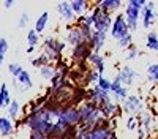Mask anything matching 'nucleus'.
<instances>
[{"instance_id":"nucleus-10","label":"nucleus","mask_w":158,"mask_h":139,"mask_svg":"<svg viewBox=\"0 0 158 139\" xmlns=\"http://www.w3.org/2000/svg\"><path fill=\"white\" fill-rule=\"evenodd\" d=\"M141 18H142V27L144 29H150L152 25L158 19V13L155 11V2H147L144 10L141 11Z\"/></svg>"},{"instance_id":"nucleus-34","label":"nucleus","mask_w":158,"mask_h":139,"mask_svg":"<svg viewBox=\"0 0 158 139\" xmlns=\"http://www.w3.org/2000/svg\"><path fill=\"white\" fill-rule=\"evenodd\" d=\"M15 5H16V2H15V0H5V2H3V8H6V10L13 8Z\"/></svg>"},{"instance_id":"nucleus-21","label":"nucleus","mask_w":158,"mask_h":139,"mask_svg":"<svg viewBox=\"0 0 158 139\" xmlns=\"http://www.w3.org/2000/svg\"><path fill=\"white\" fill-rule=\"evenodd\" d=\"M146 47L152 52H158V35L155 32H150L146 36Z\"/></svg>"},{"instance_id":"nucleus-36","label":"nucleus","mask_w":158,"mask_h":139,"mask_svg":"<svg viewBox=\"0 0 158 139\" xmlns=\"http://www.w3.org/2000/svg\"><path fill=\"white\" fill-rule=\"evenodd\" d=\"M3 62H5V55H3V54H0V67L3 65Z\"/></svg>"},{"instance_id":"nucleus-28","label":"nucleus","mask_w":158,"mask_h":139,"mask_svg":"<svg viewBox=\"0 0 158 139\" xmlns=\"http://www.w3.org/2000/svg\"><path fill=\"white\" fill-rule=\"evenodd\" d=\"M138 128H139L138 117H136V116H130V117H127V120H125V130L131 133V131H138Z\"/></svg>"},{"instance_id":"nucleus-11","label":"nucleus","mask_w":158,"mask_h":139,"mask_svg":"<svg viewBox=\"0 0 158 139\" xmlns=\"http://www.w3.org/2000/svg\"><path fill=\"white\" fill-rule=\"evenodd\" d=\"M117 76H118V79H120V82H122L125 87H131V85L135 84L136 79H139V73H138L136 70H133L130 65L120 67Z\"/></svg>"},{"instance_id":"nucleus-22","label":"nucleus","mask_w":158,"mask_h":139,"mask_svg":"<svg viewBox=\"0 0 158 139\" xmlns=\"http://www.w3.org/2000/svg\"><path fill=\"white\" fill-rule=\"evenodd\" d=\"M25 41H27V46H38L40 41H41V35H38L33 29H29L27 33H25Z\"/></svg>"},{"instance_id":"nucleus-4","label":"nucleus","mask_w":158,"mask_h":139,"mask_svg":"<svg viewBox=\"0 0 158 139\" xmlns=\"http://www.w3.org/2000/svg\"><path fill=\"white\" fill-rule=\"evenodd\" d=\"M63 41L67 43L70 47H76V46H79V44H81V43H84V41H89V40L85 38V35L82 33V30H81V29H79V27H76L74 24H71V25H65Z\"/></svg>"},{"instance_id":"nucleus-30","label":"nucleus","mask_w":158,"mask_h":139,"mask_svg":"<svg viewBox=\"0 0 158 139\" xmlns=\"http://www.w3.org/2000/svg\"><path fill=\"white\" fill-rule=\"evenodd\" d=\"M98 88H101L103 92H108V93H111V85H112V81L109 79V78H106V76H101L100 78V81H98Z\"/></svg>"},{"instance_id":"nucleus-20","label":"nucleus","mask_w":158,"mask_h":139,"mask_svg":"<svg viewBox=\"0 0 158 139\" xmlns=\"http://www.w3.org/2000/svg\"><path fill=\"white\" fill-rule=\"evenodd\" d=\"M48 21H49V13L48 11H43L41 14H40L33 24V30L38 33V35H43V32L46 30L48 27Z\"/></svg>"},{"instance_id":"nucleus-25","label":"nucleus","mask_w":158,"mask_h":139,"mask_svg":"<svg viewBox=\"0 0 158 139\" xmlns=\"http://www.w3.org/2000/svg\"><path fill=\"white\" fill-rule=\"evenodd\" d=\"M8 74L11 76V78H19V76L22 74V71H24V68H22V65L21 63H18V62H11V63H8Z\"/></svg>"},{"instance_id":"nucleus-24","label":"nucleus","mask_w":158,"mask_h":139,"mask_svg":"<svg viewBox=\"0 0 158 139\" xmlns=\"http://www.w3.org/2000/svg\"><path fill=\"white\" fill-rule=\"evenodd\" d=\"M18 82L21 84V85H24L27 90H30V88L33 87V79H32V74L27 71V70H24L22 71V74L18 78Z\"/></svg>"},{"instance_id":"nucleus-2","label":"nucleus","mask_w":158,"mask_h":139,"mask_svg":"<svg viewBox=\"0 0 158 139\" xmlns=\"http://www.w3.org/2000/svg\"><path fill=\"white\" fill-rule=\"evenodd\" d=\"M89 13L92 14V18H94V30H95V32H101V33L111 32L114 16L103 13V11L95 5V2H92V6H90Z\"/></svg>"},{"instance_id":"nucleus-14","label":"nucleus","mask_w":158,"mask_h":139,"mask_svg":"<svg viewBox=\"0 0 158 139\" xmlns=\"http://www.w3.org/2000/svg\"><path fill=\"white\" fill-rule=\"evenodd\" d=\"M106 40H108V33H101V32L94 30L92 38H90V44H92V47H94V52L101 54L104 44H106Z\"/></svg>"},{"instance_id":"nucleus-17","label":"nucleus","mask_w":158,"mask_h":139,"mask_svg":"<svg viewBox=\"0 0 158 139\" xmlns=\"http://www.w3.org/2000/svg\"><path fill=\"white\" fill-rule=\"evenodd\" d=\"M6 116L13 120V122H18L21 117H22V104L19 103V100H13L11 104L8 106L6 109Z\"/></svg>"},{"instance_id":"nucleus-27","label":"nucleus","mask_w":158,"mask_h":139,"mask_svg":"<svg viewBox=\"0 0 158 139\" xmlns=\"http://www.w3.org/2000/svg\"><path fill=\"white\" fill-rule=\"evenodd\" d=\"M48 63H49V60H48V59H46V55H44V54H41V52H40L36 57H33V59L30 60V65H32L33 68H36V70H40L41 67L48 65Z\"/></svg>"},{"instance_id":"nucleus-15","label":"nucleus","mask_w":158,"mask_h":139,"mask_svg":"<svg viewBox=\"0 0 158 139\" xmlns=\"http://www.w3.org/2000/svg\"><path fill=\"white\" fill-rule=\"evenodd\" d=\"M89 65L94 68V70H97L101 76H103V73L106 71V59L103 57V54H97V52H92V55L89 57Z\"/></svg>"},{"instance_id":"nucleus-3","label":"nucleus","mask_w":158,"mask_h":139,"mask_svg":"<svg viewBox=\"0 0 158 139\" xmlns=\"http://www.w3.org/2000/svg\"><path fill=\"white\" fill-rule=\"evenodd\" d=\"M111 36L114 41H118L122 40V38H125L127 35H130V29H128V24L125 21V14L123 13H117V14L114 16V21H112V27H111Z\"/></svg>"},{"instance_id":"nucleus-9","label":"nucleus","mask_w":158,"mask_h":139,"mask_svg":"<svg viewBox=\"0 0 158 139\" xmlns=\"http://www.w3.org/2000/svg\"><path fill=\"white\" fill-rule=\"evenodd\" d=\"M56 10H57V14H59L60 21L65 22V25H71V24L76 22L77 18H76V14H74L73 10H71L70 2H67V0H62V2H59V3L56 5Z\"/></svg>"},{"instance_id":"nucleus-18","label":"nucleus","mask_w":158,"mask_h":139,"mask_svg":"<svg viewBox=\"0 0 158 139\" xmlns=\"http://www.w3.org/2000/svg\"><path fill=\"white\" fill-rule=\"evenodd\" d=\"M11 101H13V98L10 93V88L5 82H2L0 84V111H3V109L6 111L8 106L11 104Z\"/></svg>"},{"instance_id":"nucleus-32","label":"nucleus","mask_w":158,"mask_h":139,"mask_svg":"<svg viewBox=\"0 0 158 139\" xmlns=\"http://www.w3.org/2000/svg\"><path fill=\"white\" fill-rule=\"evenodd\" d=\"M8 49H10V43H8V40H6L5 36H2V38H0V54L6 55Z\"/></svg>"},{"instance_id":"nucleus-35","label":"nucleus","mask_w":158,"mask_h":139,"mask_svg":"<svg viewBox=\"0 0 158 139\" xmlns=\"http://www.w3.org/2000/svg\"><path fill=\"white\" fill-rule=\"evenodd\" d=\"M35 51H36L35 46H27V47H25V54H27V55H32Z\"/></svg>"},{"instance_id":"nucleus-16","label":"nucleus","mask_w":158,"mask_h":139,"mask_svg":"<svg viewBox=\"0 0 158 139\" xmlns=\"http://www.w3.org/2000/svg\"><path fill=\"white\" fill-rule=\"evenodd\" d=\"M71 5V10L76 14V18H81L84 14H87L90 6H92V2H87V0H71L70 2Z\"/></svg>"},{"instance_id":"nucleus-31","label":"nucleus","mask_w":158,"mask_h":139,"mask_svg":"<svg viewBox=\"0 0 158 139\" xmlns=\"http://www.w3.org/2000/svg\"><path fill=\"white\" fill-rule=\"evenodd\" d=\"M117 43V47L118 49H127V47H130L131 44H133V33H130V35H127L125 38H122V40H118V41H115Z\"/></svg>"},{"instance_id":"nucleus-12","label":"nucleus","mask_w":158,"mask_h":139,"mask_svg":"<svg viewBox=\"0 0 158 139\" xmlns=\"http://www.w3.org/2000/svg\"><path fill=\"white\" fill-rule=\"evenodd\" d=\"M95 5L103 13L111 14V16H115L118 13V10L125 5V2H122V0H95Z\"/></svg>"},{"instance_id":"nucleus-26","label":"nucleus","mask_w":158,"mask_h":139,"mask_svg":"<svg viewBox=\"0 0 158 139\" xmlns=\"http://www.w3.org/2000/svg\"><path fill=\"white\" fill-rule=\"evenodd\" d=\"M29 22H30V13H29L27 10H24V11H21V14H19V18H18V22H16V25H18V29H21V30H24V29H27V25H29Z\"/></svg>"},{"instance_id":"nucleus-13","label":"nucleus","mask_w":158,"mask_h":139,"mask_svg":"<svg viewBox=\"0 0 158 139\" xmlns=\"http://www.w3.org/2000/svg\"><path fill=\"white\" fill-rule=\"evenodd\" d=\"M18 133L16 125L6 114L5 116H0V137H11Z\"/></svg>"},{"instance_id":"nucleus-23","label":"nucleus","mask_w":158,"mask_h":139,"mask_svg":"<svg viewBox=\"0 0 158 139\" xmlns=\"http://www.w3.org/2000/svg\"><path fill=\"white\" fill-rule=\"evenodd\" d=\"M146 74H147V81H149V82L158 84V62L150 63V65L147 67Z\"/></svg>"},{"instance_id":"nucleus-33","label":"nucleus","mask_w":158,"mask_h":139,"mask_svg":"<svg viewBox=\"0 0 158 139\" xmlns=\"http://www.w3.org/2000/svg\"><path fill=\"white\" fill-rule=\"evenodd\" d=\"M25 139H48L46 136H43V134H38V133H32V131H29V134H27V137Z\"/></svg>"},{"instance_id":"nucleus-8","label":"nucleus","mask_w":158,"mask_h":139,"mask_svg":"<svg viewBox=\"0 0 158 139\" xmlns=\"http://www.w3.org/2000/svg\"><path fill=\"white\" fill-rule=\"evenodd\" d=\"M122 106V111L123 114H127V116H138V114L142 111V100L139 95H131L123 101V103L120 104Z\"/></svg>"},{"instance_id":"nucleus-38","label":"nucleus","mask_w":158,"mask_h":139,"mask_svg":"<svg viewBox=\"0 0 158 139\" xmlns=\"http://www.w3.org/2000/svg\"><path fill=\"white\" fill-rule=\"evenodd\" d=\"M153 139H158V136H156V137H153Z\"/></svg>"},{"instance_id":"nucleus-6","label":"nucleus","mask_w":158,"mask_h":139,"mask_svg":"<svg viewBox=\"0 0 158 139\" xmlns=\"http://www.w3.org/2000/svg\"><path fill=\"white\" fill-rule=\"evenodd\" d=\"M94 52V47H92L90 41H84L76 47H71L68 52V59L74 63V62H87L89 57Z\"/></svg>"},{"instance_id":"nucleus-29","label":"nucleus","mask_w":158,"mask_h":139,"mask_svg":"<svg viewBox=\"0 0 158 139\" xmlns=\"http://www.w3.org/2000/svg\"><path fill=\"white\" fill-rule=\"evenodd\" d=\"M123 54H125V60H135L138 55H139V51H138V46L133 43L130 47H127L125 51H123Z\"/></svg>"},{"instance_id":"nucleus-37","label":"nucleus","mask_w":158,"mask_h":139,"mask_svg":"<svg viewBox=\"0 0 158 139\" xmlns=\"http://www.w3.org/2000/svg\"><path fill=\"white\" fill-rule=\"evenodd\" d=\"M19 52H21V46H18V47H16V51H15V55H19Z\"/></svg>"},{"instance_id":"nucleus-1","label":"nucleus","mask_w":158,"mask_h":139,"mask_svg":"<svg viewBox=\"0 0 158 139\" xmlns=\"http://www.w3.org/2000/svg\"><path fill=\"white\" fill-rule=\"evenodd\" d=\"M65 49H67V43L60 38L51 35L46 36L43 40V46H41V54L46 55V59L49 60V63H56L59 60H62L65 55Z\"/></svg>"},{"instance_id":"nucleus-19","label":"nucleus","mask_w":158,"mask_h":139,"mask_svg":"<svg viewBox=\"0 0 158 139\" xmlns=\"http://www.w3.org/2000/svg\"><path fill=\"white\" fill-rule=\"evenodd\" d=\"M38 76H40V79H43L46 82H51L52 78L56 76V63H48V65L41 67L38 70Z\"/></svg>"},{"instance_id":"nucleus-5","label":"nucleus","mask_w":158,"mask_h":139,"mask_svg":"<svg viewBox=\"0 0 158 139\" xmlns=\"http://www.w3.org/2000/svg\"><path fill=\"white\" fill-rule=\"evenodd\" d=\"M57 122H60L65 126H79L81 123V114H79V108L76 106H67L63 108L59 114Z\"/></svg>"},{"instance_id":"nucleus-7","label":"nucleus","mask_w":158,"mask_h":139,"mask_svg":"<svg viewBox=\"0 0 158 139\" xmlns=\"http://www.w3.org/2000/svg\"><path fill=\"white\" fill-rule=\"evenodd\" d=\"M123 14H125V21L128 24V29L130 32L133 33L138 30L139 27V19H141V10L133 6L130 3V0L128 2H125V10H123Z\"/></svg>"}]
</instances>
